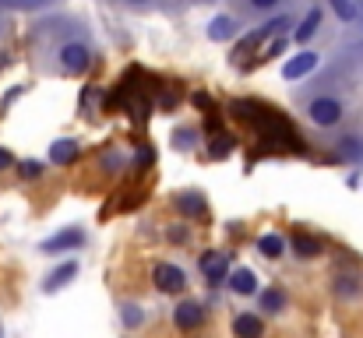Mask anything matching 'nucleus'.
<instances>
[{
	"label": "nucleus",
	"mask_w": 363,
	"mask_h": 338,
	"mask_svg": "<svg viewBox=\"0 0 363 338\" xmlns=\"http://www.w3.org/2000/svg\"><path fill=\"white\" fill-rule=\"evenodd\" d=\"M152 286L162 296H180V293H187V271L173 261H155L152 264Z\"/></svg>",
	"instance_id": "obj_1"
},
{
	"label": "nucleus",
	"mask_w": 363,
	"mask_h": 338,
	"mask_svg": "<svg viewBox=\"0 0 363 338\" xmlns=\"http://www.w3.org/2000/svg\"><path fill=\"white\" fill-rule=\"evenodd\" d=\"M89 64H92V50H89L82 39L60 43V50H57V67H60L64 74H85Z\"/></svg>",
	"instance_id": "obj_2"
},
{
	"label": "nucleus",
	"mask_w": 363,
	"mask_h": 338,
	"mask_svg": "<svg viewBox=\"0 0 363 338\" xmlns=\"http://www.w3.org/2000/svg\"><path fill=\"white\" fill-rule=\"evenodd\" d=\"M307 120L314 127H339L342 123V103L335 96H318L307 103Z\"/></svg>",
	"instance_id": "obj_3"
},
{
	"label": "nucleus",
	"mask_w": 363,
	"mask_h": 338,
	"mask_svg": "<svg viewBox=\"0 0 363 338\" xmlns=\"http://www.w3.org/2000/svg\"><path fill=\"white\" fill-rule=\"evenodd\" d=\"M173 325H177V332H184V335L198 332V328L205 325V307H201L198 300H180V303L173 307Z\"/></svg>",
	"instance_id": "obj_4"
},
{
	"label": "nucleus",
	"mask_w": 363,
	"mask_h": 338,
	"mask_svg": "<svg viewBox=\"0 0 363 338\" xmlns=\"http://www.w3.org/2000/svg\"><path fill=\"white\" fill-rule=\"evenodd\" d=\"M85 240H89V232H85L82 225H67V229H60L57 236L43 240V254H64V250H78V247H85Z\"/></svg>",
	"instance_id": "obj_5"
},
{
	"label": "nucleus",
	"mask_w": 363,
	"mask_h": 338,
	"mask_svg": "<svg viewBox=\"0 0 363 338\" xmlns=\"http://www.w3.org/2000/svg\"><path fill=\"white\" fill-rule=\"evenodd\" d=\"M332 296L339 303H360L363 300V278L357 271H339L332 278Z\"/></svg>",
	"instance_id": "obj_6"
},
{
	"label": "nucleus",
	"mask_w": 363,
	"mask_h": 338,
	"mask_svg": "<svg viewBox=\"0 0 363 338\" xmlns=\"http://www.w3.org/2000/svg\"><path fill=\"white\" fill-rule=\"evenodd\" d=\"M282 28H289V18H272V21L257 25V28H254V32H250V35H247L243 43H237L233 57H237V60H240V57H247L250 50H257V43H261V39H268V35H279Z\"/></svg>",
	"instance_id": "obj_7"
},
{
	"label": "nucleus",
	"mask_w": 363,
	"mask_h": 338,
	"mask_svg": "<svg viewBox=\"0 0 363 338\" xmlns=\"http://www.w3.org/2000/svg\"><path fill=\"white\" fill-rule=\"evenodd\" d=\"M300 261H318L321 254H325V240L321 236H311V232H303V229H293V236H289V243H286Z\"/></svg>",
	"instance_id": "obj_8"
},
{
	"label": "nucleus",
	"mask_w": 363,
	"mask_h": 338,
	"mask_svg": "<svg viewBox=\"0 0 363 338\" xmlns=\"http://www.w3.org/2000/svg\"><path fill=\"white\" fill-rule=\"evenodd\" d=\"M198 264H201L208 286H223L226 275H230V254H226V250H205Z\"/></svg>",
	"instance_id": "obj_9"
},
{
	"label": "nucleus",
	"mask_w": 363,
	"mask_h": 338,
	"mask_svg": "<svg viewBox=\"0 0 363 338\" xmlns=\"http://www.w3.org/2000/svg\"><path fill=\"white\" fill-rule=\"evenodd\" d=\"M268 335V325L261 314H250V310H240L233 317V338H264Z\"/></svg>",
	"instance_id": "obj_10"
},
{
	"label": "nucleus",
	"mask_w": 363,
	"mask_h": 338,
	"mask_svg": "<svg viewBox=\"0 0 363 338\" xmlns=\"http://www.w3.org/2000/svg\"><path fill=\"white\" fill-rule=\"evenodd\" d=\"M257 303H261V310H264L268 317H279V314H286V310H289V296H286V289H282V286L257 289Z\"/></svg>",
	"instance_id": "obj_11"
},
{
	"label": "nucleus",
	"mask_w": 363,
	"mask_h": 338,
	"mask_svg": "<svg viewBox=\"0 0 363 338\" xmlns=\"http://www.w3.org/2000/svg\"><path fill=\"white\" fill-rule=\"evenodd\" d=\"M173 208L191 222V219H201L205 212H208V205H205V198L198 194V191H180L177 198H173Z\"/></svg>",
	"instance_id": "obj_12"
},
{
	"label": "nucleus",
	"mask_w": 363,
	"mask_h": 338,
	"mask_svg": "<svg viewBox=\"0 0 363 338\" xmlns=\"http://www.w3.org/2000/svg\"><path fill=\"white\" fill-rule=\"evenodd\" d=\"M226 286H230V293H237V296H257V275L250 271V268H233L230 275H226Z\"/></svg>",
	"instance_id": "obj_13"
},
{
	"label": "nucleus",
	"mask_w": 363,
	"mask_h": 338,
	"mask_svg": "<svg viewBox=\"0 0 363 338\" xmlns=\"http://www.w3.org/2000/svg\"><path fill=\"white\" fill-rule=\"evenodd\" d=\"M78 155H82V148H78L74 137H60V141L50 145V162H53V166H74Z\"/></svg>",
	"instance_id": "obj_14"
},
{
	"label": "nucleus",
	"mask_w": 363,
	"mask_h": 338,
	"mask_svg": "<svg viewBox=\"0 0 363 338\" xmlns=\"http://www.w3.org/2000/svg\"><path fill=\"white\" fill-rule=\"evenodd\" d=\"M314 67H318V53H300V57H293V60L282 67V78H286V81H296V78L311 74Z\"/></svg>",
	"instance_id": "obj_15"
},
{
	"label": "nucleus",
	"mask_w": 363,
	"mask_h": 338,
	"mask_svg": "<svg viewBox=\"0 0 363 338\" xmlns=\"http://www.w3.org/2000/svg\"><path fill=\"white\" fill-rule=\"evenodd\" d=\"M257 254L268 257V261H282L286 257V240L279 232H261L257 236Z\"/></svg>",
	"instance_id": "obj_16"
},
{
	"label": "nucleus",
	"mask_w": 363,
	"mask_h": 338,
	"mask_svg": "<svg viewBox=\"0 0 363 338\" xmlns=\"http://www.w3.org/2000/svg\"><path fill=\"white\" fill-rule=\"evenodd\" d=\"M78 278V261H67V264H60L46 282H43V293H60L67 282H74Z\"/></svg>",
	"instance_id": "obj_17"
},
{
	"label": "nucleus",
	"mask_w": 363,
	"mask_h": 338,
	"mask_svg": "<svg viewBox=\"0 0 363 338\" xmlns=\"http://www.w3.org/2000/svg\"><path fill=\"white\" fill-rule=\"evenodd\" d=\"M233 35H237V21H233L230 14H219V18L208 21V39L226 43V39H233Z\"/></svg>",
	"instance_id": "obj_18"
},
{
	"label": "nucleus",
	"mask_w": 363,
	"mask_h": 338,
	"mask_svg": "<svg viewBox=\"0 0 363 338\" xmlns=\"http://www.w3.org/2000/svg\"><path fill=\"white\" fill-rule=\"evenodd\" d=\"M318 25H321V7H314L307 18H303V25L293 32V39L296 43H307V39H314V32H318Z\"/></svg>",
	"instance_id": "obj_19"
},
{
	"label": "nucleus",
	"mask_w": 363,
	"mask_h": 338,
	"mask_svg": "<svg viewBox=\"0 0 363 338\" xmlns=\"http://www.w3.org/2000/svg\"><path fill=\"white\" fill-rule=\"evenodd\" d=\"M46 173V166L39 162V159H25V162H18V176L21 180H39Z\"/></svg>",
	"instance_id": "obj_20"
},
{
	"label": "nucleus",
	"mask_w": 363,
	"mask_h": 338,
	"mask_svg": "<svg viewBox=\"0 0 363 338\" xmlns=\"http://www.w3.org/2000/svg\"><path fill=\"white\" fill-rule=\"evenodd\" d=\"M121 317L127 328H138L141 321H145V314H141V307L138 303H121Z\"/></svg>",
	"instance_id": "obj_21"
},
{
	"label": "nucleus",
	"mask_w": 363,
	"mask_h": 338,
	"mask_svg": "<svg viewBox=\"0 0 363 338\" xmlns=\"http://www.w3.org/2000/svg\"><path fill=\"white\" fill-rule=\"evenodd\" d=\"M99 166H103L106 173H121V169H127V162H123L121 152H106V159H99Z\"/></svg>",
	"instance_id": "obj_22"
},
{
	"label": "nucleus",
	"mask_w": 363,
	"mask_h": 338,
	"mask_svg": "<svg viewBox=\"0 0 363 338\" xmlns=\"http://www.w3.org/2000/svg\"><path fill=\"white\" fill-rule=\"evenodd\" d=\"M166 240H169V243H187V240H191L187 222H173L169 229H166Z\"/></svg>",
	"instance_id": "obj_23"
},
{
	"label": "nucleus",
	"mask_w": 363,
	"mask_h": 338,
	"mask_svg": "<svg viewBox=\"0 0 363 338\" xmlns=\"http://www.w3.org/2000/svg\"><path fill=\"white\" fill-rule=\"evenodd\" d=\"M332 7H335V14L342 18V21H353L357 18V4L353 0H328Z\"/></svg>",
	"instance_id": "obj_24"
},
{
	"label": "nucleus",
	"mask_w": 363,
	"mask_h": 338,
	"mask_svg": "<svg viewBox=\"0 0 363 338\" xmlns=\"http://www.w3.org/2000/svg\"><path fill=\"white\" fill-rule=\"evenodd\" d=\"M342 155H350V159H360V155H363L360 137H342Z\"/></svg>",
	"instance_id": "obj_25"
},
{
	"label": "nucleus",
	"mask_w": 363,
	"mask_h": 338,
	"mask_svg": "<svg viewBox=\"0 0 363 338\" xmlns=\"http://www.w3.org/2000/svg\"><path fill=\"white\" fill-rule=\"evenodd\" d=\"M11 166H14V155H11L7 148H0V173H4V169H11Z\"/></svg>",
	"instance_id": "obj_26"
},
{
	"label": "nucleus",
	"mask_w": 363,
	"mask_h": 338,
	"mask_svg": "<svg viewBox=\"0 0 363 338\" xmlns=\"http://www.w3.org/2000/svg\"><path fill=\"white\" fill-rule=\"evenodd\" d=\"M250 7L254 11H272V7H279V0H250Z\"/></svg>",
	"instance_id": "obj_27"
},
{
	"label": "nucleus",
	"mask_w": 363,
	"mask_h": 338,
	"mask_svg": "<svg viewBox=\"0 0 363 338\" xmlns=\"http://www.w3.org/2000/svg\"><path fill=\"white\" fill-rule=\"evenodd\" d=\"M282 50H286V43H282V39H279V43H275V46H268V50H264V57H279V53H282Z\"/></svg>",
	"instance_id": "obj_28"
},
{
	"label": "nucleus",
	"mask_w": 363,
	"mask_h": 338,
	"mask_svg": "<svg viewBox=\"0 0 363 338\" xmlns=\"http://www.w3.org/2000/svg\"><path fill=\"white\" fill-rule=\"evenodd\" d=\"M127 4H148V0H127Z\"/></svg>",
	"instance_id": "obj_29"
},
{
	"label": "nucleus",
	"mask_w": 363,
	"mask_h": 338,
	"mask_svg": "<svg viewBox=\"0 0 363 338\" xmlns=\"http://www.w3.org/2000/svg\"><path fill=\"white\" fill-rule=\"evenodd\" d=\"M32 4H46V0H32Z\"/></svg>",
	"instance_id": "obj_30"
},
{
	"label": "nucleus",
	"mask_w": 363,
	"mask_h": 338,
	"mask_svg": "<svg viewBox=\"0 0 363 338\" xmlns=\"http://www.w3.org/2000/svg\"><path fill=\"white\" fill-rule=\"evenodd\" d=\"M198 4H208V0H198Z\"/></svg>",
	"instance_id": "obj_31"
},
{
	"label": "nucleus",
	"mask_w": 363,
	"mask_h": 338,
	"mask_svg": "<svg viewBox=\"0 0 363 338\" xmlns=\"http://www.w3.org/2000/svg\"><path fill=\"white\" fill-rule=\"evenodd\" d=\"M0 28H4V25H0Z\"/></svg>",
	"instance_id": "obj_32"
}]
</instances>
